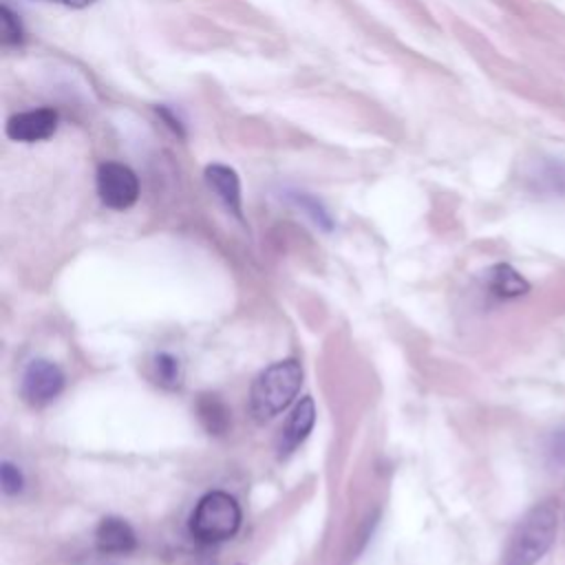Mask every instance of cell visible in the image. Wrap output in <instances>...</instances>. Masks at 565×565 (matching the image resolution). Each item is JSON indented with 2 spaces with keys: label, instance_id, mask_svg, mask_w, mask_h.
<instances>
[{
  "label": "cell",
  "instance_id": "15",
  "mask_svg": "<svg viewBox=\"0 0 565 565\" xmlns=\"http://www.w3.org/2000/svg\"><path fill=\"white\" fill-rule=\"evenodd\" d=\"M291 201L300 207V210H305L309 216H311V221L316 223V225H320V227H324V230H331V216H329V212L324 210V205L318 201V199H313V196H309V194H305V192H294L291 194Z\"/></svg>",
  "mask_w": 565,
  "mask_h": 565
},
{
  "label": "cell",
  "instance_id": "6",
  "mask_svg": "<svg viewBox=\"0 0 565 565\" xmlns=\"http://www.w3.org/2000/svg\"><path fill=\"white\" fill-rule=\"evenodd\" d=\"M60 115L55 108H33L18 115H11L4 126V135L11 141L35 143L55 135Z\"/></svg>",
  "mask_w": 565,
  "mask_h": 565
},
{
  "label": "cell",
  "instance_id": "14",
  "mask_svg": "<svg viewBox=\"0 0 565 565\" xmlns=\"http://www.w3.org/2000/svg\"><path fill=\"white\" fill-rule=\"evenodd\" d=\"M24 40V29L20 22V15L2 2L0 7V44L2 46H18Z\"/></svg>",
  "mask_w": 565,
  "mask_h": 565
},
{
  "label": "cell",
  "instance_id": "9",
  "mask_svg": "<svg viewBox=\"0 0 565 565\" xmlns=\"http://www.w3.org/2000/svg\"><path fill=\"white\" fill-rule=\"evenodd\" d=\"M95 545L102 554H128L137 547V534L121 516H104L95 527Z\"/></svg>",
  "mask_w": 565,
  "mask_h": 565
},
{
  "label": "cell",
  "instance_id": "10",
  "mask_svg": "<svg viewBox=\"0 0 565 565\" xmlns=\"http://www.w3.org/2000/svg\"><path fill=\"white\" fill-rule=\"evenodd\" d=\"M205 183L210 190L223 201V205L243 221V203H241V179L238 172L225 163H210L205 168Z\"/></svg>",
  "mask_w": 565,
  "mask_h": 565
},
{
  "label": "cell",
  "instance_id": "17",
  "mask_svg": "<svg viewBox=\"0 0 565 565\" xmlns=\"http://www.w3.org/2000/svg\"><path fill=\"white\" fill-rule=\"evenodd\" d=\"M547 457L554 466H565V426L556 428L547 439Z\"/></svg>",
  "mask_w": 565,
  "mask_h": 565
},
{
  "label": "cell",
  "instance_id": "13",
  "mask_svg": "<svg viewBox=\"0 0 565 565\" xmlns=\"http://www.w3.org/2000/svg\"><path fill=\"white\" fill-rule=\"evenodd\" d=\"M152 371H154V380L163 388H177L181 384V377H183L181 362L172 353H166V351L157 353L152 358Z\"/></svg>",
  "mask_w": 565,
  "mask_h": 565
},
{
  "label": "cell",
  "instance_id": "4",
  "mask_svg": "<svg viewBox=\"0 0 565 565\" xmlns=\"http://www.w3.org/2000/svg\"><path fill=\"white\" fill-rule=\"evenodd\" d=\"M95 185L99 201L110 210H128L139 199V179L126 163H99Z\"/></svg>",
  "mask_w": 565,
  "mask_h": 565
},
{
  "label": "cell",
  "instance_id": "19",
  "mask_svg": "<svg viewBox=\"0 0 565 565\" xmlns=\"http://www.w3.org/2000/svg\"><path fill=\"white\" fill-rule=\"evenodd\" d=\"M46 2L64 4V7H71V9H84V7H90V4H95L97 0H46Z\"/></svg>",
  "mask_w": 565,
  "mask_h": 565
},
{
  "label": "cell",
  "instance_id": "3",
  "mask_svg": "<svg viewBox=\"0 0 565 565\" xmlns=\"http://www.w3.org/2000/svg\"><path fill=\"white\" fill-rule=\"evenodd\" d=\"M238 501L223 490H212L203 494L190 514V534L201 543L227 541L238 532Z\"/></svg>",
  "mask_w": 565,
  "mask_h": 565
},
{
  "label": "cell",
  "instance_id": "5",
  "mask_svg": "<svg viewBox=\"0 0 565 565\" xmlns=\"http://www.w3.org/2000/svg\"><path fill=\"white\" fill-rule=\"evenodd\" d=\"M64 388L62 369L44 358H35L26 364L20 382V393L26 404L40 408L51 404Z\"/></svg>",
  "mask_w": 565,
  "mask_h": 565
},
{
  "label": "cell",
  "instance_id": "18",
  "mask_svg": "<svg viewBox=\"0 0 565 565\" xmlns=\"http://www.w3.org/2000/svg\"><path fill=\"white\" fill-rule=\"evenodd\" d=\"M157 113H159V117L168 124V128L174 132V135H179V137H185V130H183V124H181V119L170 110V108H166V106H157Z\"/></svg>",
  "mask_w": 565,
  "mask_h": 565
},
{
  "label": "cell",
  "instance_id": "2",
  "mask_svg": "<svg viewBox=\"0 0 565 565\" xmlns=\"http://www.w3.org/2000/svg\"><path fill=\"white\" fill-rule=\"evenodd\" d=\"M302 366L298 360H278L263 369L249 388V411L256 422H269L282 413L298 395Z\"/></svg>",
  "mask_w": 565,
  "mask_h": 565
},
{
  "label": "cell",
  "instance_id": "8",
  "mask_svg": "<svg viewBox=\"0 0 565 565\" xmlns=\"http://www.w3.org/2000/svg\"><path fill=\"white\" fill-rule=\"evenodd\" d=\"M316 424V404L311 395L300 397V402L294 406L291 415L287 417L285 426L280 428V437H278V455L285 457L289 452H294L311 433Z\"/></svg>",
  "mask_w": 565,
  "mask_h": 565
},
{
  "label": "cell",
  "instance_id": "7",
  "mask_svg": "<svg viewBox=\"0 0 565 565\" xmlns=\"http://www.w3.org/2000/svg\"><path fill=\"white\" fill-rule=\"evenodd\" d=\"M523 179L532 192L565 199V159L541 154L525 166Z\"/></svg>",
  "mask_w": 565,
  "mask_h": 565
},
{
  "label": "cell",
  "instance_id": "16",
  "mask_svg": "<svg viewBox=\"0 0 565 565\" xmlns=\"http://www.w3.org/2000/svg\"><path fill=\"white\" fill-rule=\"evenodd\" d=\"M0 486L4 494H18L24 488L22 470L11 461H0Z\"/></svg>",
  "mask_w": 565,
  "mask_h": 565
},
{
  "label": "cell",
  "instance_id": "1",
  "mask_svg": "<svg viewBox=\"0 0 565 565\" xmlns=\"http://www.w3.org/2000/svg\"><path fill=\"white\" fill-rule=\"evenodd\" d=\"M558 532V508L552 499L534 503L510 532L499 565H536Z\"/></svg>",
  "mask_w": 565,
  "mask_h": 565
},
{
  "label": "cell",
  "instance_id": "12",
  "mask_svg": "<svg viewBox=\"0 0 565 565\" xmlns=\"http://www.w3.org/2000/svg\"><path fill=\"white\" fill-rule=\"evenodd\" d=\"M196 417L210 435H225L230 428V408L218 395L203 393L196 399Z\"/></svg>",
  "mask_w": 565,
  "mask_h": 565
},
{
  "label": "cell",
  "instance_id": "11",
  "mask_svg": "<svg viewBox=\"0 0 565 565\" xmlns=\"http://www.w3.org/2000/svg\"><path fill=\"white\" fill-rule=\"evenodd\" d=\"M483 285L497 298H521L530 291L527 278L510 263H494L483 271Z\"/></svg>",
  "mask_w": 565,
  "mask_h": 565
}]
</instances>
